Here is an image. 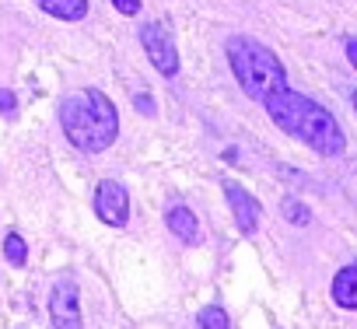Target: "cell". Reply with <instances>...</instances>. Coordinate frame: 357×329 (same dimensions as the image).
Listing matches in <instances>:
<instances>
[{
	"instance_id": "6da1fadb",
	"label": "cell",
	"mask_w": 357,
	"mask_h": 329,
	"mask_svg": "<svg viewBox=\"0 0 357 329\" xmlns=\"http://www.w3.org/2000/svg\"><path fill=\"white\" fill-rule=\"evenodd\" d=\"M263 105H266L270 119H273L284 133L298 137V140L308 144L315 154H322V158H336V154H343L347 137H343L336 116H333L329 109H322L319 102H312L308 95L284 88V91L270 95Z\"/></svg>"
},
{
	"instance_id": "7a4b0ae2",
	"label": "cell",
	"mask_w": 357,
	"mask_h": 329,
	"mask_svg": "<svg viewBox=\"0 0 357 329\" xmlns=\"http://www.w3.org/2000/svg\"><path fill=\"white\" fill-rule=\"evenodd\" d=\"M60 126H63L67 140L84 154H102L119 137L116 105L98 88H84V91L67 95L60 102Z\"/></svg>"
},
{
	"instance_id": "3957f363",
	"label": "cell",
	"mask_w": 357,
	"mask_h": 329,
	"mask_svg": "<svg viewBox=\"0 0 357 329\" xmlns=\"http://www.w3.org/2000/svg\"><path fill=\"white\" fill-rule=\"evenodd\" d=\"M225 53H228V63L235 70V81L242 84V91L249 98L266 102L270 95L287 88V70H284L280 56L270 46H263L259 39L235 36V39H228Z\"/></svg>"
},
{
	"instance_id": "277c9868",
	"label": "cell",
	"mask_w": 357,
	"mask_h": 329,
	"mask_svg": "<svg viewBox=\"0 0 357 329\" xmlns=\"http://www.w3.org/2000/svg\"><path fill=\"white\" fill-rule=\"evenodd\" d=\"M140 46H144V53H147V60L154 63L158 74H165V77L178 74V53H175V43H172V36L161 22H147L140 29Z\"/></svg>"
},
{
	"instance_id": "5b68a950",
	"label": "cell",
	"mask_w": 357,
	"mask_h": 329,
	"mask_svg": "<svg viewBox=\"0 0 357 329\" xmlns=\"http://www.w3.org/2000/svg\"><path fill=\"white\" fill-rule=\"evenodd\" d=\"M95 214L109 228H123L130 221V197H126V190L119 183H112V179L98 183V190H95Z\"/></svg>"
},
{
	"instance_id": "8992f818",
	"label": "cell",
	"mask_w": 357,
	"mask_h": 329,
	"mask_svg": "<svg viewBox=\"0 0 357 329\" xmlns=\"http://www.w3.org/2000/svg\"><path fill=\"white\" fill-rule=\"evenodd\" d=\"M50 315H53V329H81V298L74 280H60L53 287Z\"/></svg>"
},
{
	"instance_id": "52a82bcc",
	"label": "cell",
	"mask_w": 357,
	"mask_h": 329,
	"mask_svg": "<svg viewBox=\"0 0 357 329\" xmlns=\"http://www.w3.org/2000/svg\"><path fill=\"white\" fill-rule=\"evenodd\" d=\"M225 197H228V204H231V214H235V224H238V231H245V235H252L256 228H259V221H263V207H259V200L252 197V193H245L238 183H225Z\"/></svg>"
},
{
	"instance_id": "ba28073f",
	"label": "cell",
	"mask_w": 357,
	"mask_h": 329,
	"mask_svg": "<svg viewBox=\"0 0 357 329\" xmlns=\"http://www.w3.org/2000/svg\"><path fill=\"white\" fill-rule=\"evenodd\" d=\"M165 224H168V231H172L175 238H183L186 245L200 242V224H197V214H193L190 207H172V211L165 214Z\"/></svg>"
},
{
	"instance_id": "9c48e42d",
	"label": "cell",
	"mask_w": 357,
	"mask_h": 329,
	"mask_svg": "<svg viewBox=\"0 0 357 329\" xmlns=\"http://www.w3.org/2000/svg\"><path fill=\"white\" fill-rule=\"evenodd\" d=\"M333 301L340 308H357V263L354 266H343L336 277H333Z\"/></svg>"
},
{
	"instance_id": "30bf717a",
	"label": "cell",
	"mask_w": 357,
	"mask_h": 329,
	"mask_svg": "<svg viewBox=\"0 0 357 329\" xmlns=\"http://www.w3.org/2000/svg\"><path fill=\"white\" fill-rule=\"evenodd\" d=\"M36 4L60 22H81L88 15V0H36Z\"/></svg>"
},
{
	"instance_id": "8fae6325",
	"label": "cell",
	"mask_w": 357,
	"mask_h": 329,
	"mask_svg": "<svg viewBox=\"0 0 357 329\" xmlns=\"http://www.w3.org/2000/svg\"><path fill=\"white\" fill-rule=\"evenodd\" d=\"M4 256H8L11 266H25V263H29V245H25V238H22L18 231H11V235L4 238Z\"/></svg>"
},
{
	"instance_id": "7c38bea8",
	"label": "cell",
	"mask_w": 357,
	"mask_h": 329,
	"mask_svg": "<svg viewBox=\"0 0 357 329\" xmlns=\"http://www.w3.org/2000/svg\"><path fill=\"white\" fill-rule=\"evenodd\" d=\"M197 329H228V315H225V308L207 305V308L197 315Z\"/></svg>"
},
{
	"instance_id": "4fadbf2b",
	"label": "cell",
	"mask_w": 357,
	"mask_h": 329,
	"mask_svg": "<svg viewBox=\"0 0 357 329\" xmlns=\"http://www.w3.org/2000/svg\"><path fill=\"white\" fill-rule=\"evenodd\" d=\"M284 217L291 221V224H308V207L305 204H298V200H284Z\"/></svg>"
},
{
	"instance_id": "5bb4252c",
	"label": "cell",
	"mask_w": 357,
	"mask_h": 329,
	"mask_svg": "<svg viewBox=\"0 0 357 329\" xmlns=\"http://www.w3.org/2000/svg\"><path fill=\"white\" fill-rule=\"evenodd\" d=\"M112 8H116L119 15H126V18H133V15L140 11V0H112Z\"/></svg>"
},
{
	"instance_id": "9a60e30c",
	"label": "cell",
	"mask_w": 357,
	"mask_h": 329,
	"mask_svg": "<svg viewBox=\"0 0 357 329\" xmlns=\"http://www.w3.org/2000/svg\"><path fill=\"white\" fill-rule=\"evenodd\" d=\"M15 105H18V102H15V95L4 88V91H0V112H15Z\"/></svg>"
},
{
	"instance_id": "2e32d148",
	"label": "cell",
	"mask_w": 357,
	"mask_h": 329,
	"mask_svg": "<svg viewBox=\"0 0 357 329\" xmlns=\"http://www.w3.org/2000/svg\"><path fill=\"white\" fill-rule=\"evenodd\" d=\"M133 102H137V109H140V112H147V116H154V102H151V95H137Z\"/></svg>"
},
{
	"instance_id": "e0dca14e",
	"label": "cell",
	"mask_w": 357,
	"mask_h": 329,
	"mask_svg": "<svg viewBox=\"0 0 357 329\" xmlns=\"http://www.w3.org/2000/svg\"><path fill=\"white\" fill-rule=\"evenodd\" d=\"M347 56H350V63L357 67V39H350V43H347Z\"/></svg>"
},
{
	"instance_id": "ac0fdd59",
	"label": "cell",
	"mask_w": 357,
	"mask_h": 329,
	"mask_svg": "<svg viewBox=\"0 0 357 329\" xmlns=\"http://www.w3.org/2000/svg\"><path fill=\"white\" fill-rule=\"evenodd\" d=\"M354 109H357V88H354Z\"/></svg>"
}]
</instances>
